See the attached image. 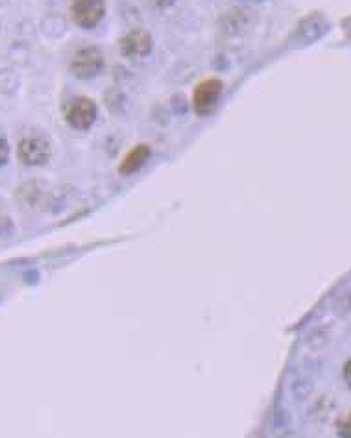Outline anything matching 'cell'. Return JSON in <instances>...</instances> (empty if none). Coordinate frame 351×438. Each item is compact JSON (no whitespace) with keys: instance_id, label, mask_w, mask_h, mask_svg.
<instances>
[{"instance_id":"7a4b0ae2","label":"cell","mask_w":351,"mask_h":438,"mask_svg":"<svg viewBox=\"0 0 351 438\" xmlns=\"http://www.w3.org/2000/svg\"><path fill=\"white\" fill-rule=\"evenodd\" d=\"M105 0H73L68 13L76 27L82 30H95L105 17Z\"/></svg>"},{"instance_id":"9a60e30c","label":"cell","mask_w":351,"mask_h":438,"mask_svg":"<svg viewBox=\"0 0 351 438\" xmlns=\"http://www.w3.org/2000/svg\"><path fill=\"white\" fill-rule=\"evenodd\" d=\"M43 2H45L47 6H58V4H61L64 0H43Z\"/></svg>"},{"instance_id":"ac0fdd59","label":"cell","mask_w":351,"mask_h":438,"mask_svg":"<svg viewBox=\"0 0 351 438\" xmlns=\"http://www.w3.org/2000/svg\"><path fill=\"white\" fill-rule=\"evenodd\" d=\"M242 2H262V0H242Z\"/></svg>"},{"instance_id":"6da1fadb","label":"cell","mask_w":351,"mask_h":438,"mask_svg":"<svg viewBox=\"0 0 351 438\" xmlns=\"http://www.w3.org/2000/svg\"><path fill=\"white\" fill-rule=\"evenodd\" d=\"M70 73L80 80L96 78L105 67L102 50L96 47H84L76 50L70 58Z\"/></svg>"},{"instance_id":"5bb4252c","label":"cell","mask_w":351,"mask_h":438,"mask_svg":"<svg viewBox=\"0 0 351 438\" xmlns=\"http://www.w3.org/2000/svg\"><path fill=\"white\" fill-rule=\"evenodd\" d=\"M11 229H13V224L8 217H0V237H6L10 235Z\"/></svg>"},{"instance_id":"5b68a950","label":"cell","mask_w":351,"mask_h":438,"mask_svg":"<svg viewBox=\"0 0 351 438\" xmlns=\"http://www.w3.org/2000/svg\"><path fill=\"white\" fill-rule=\"evenodd\" d=\"M154 39L150 36V32L142 30V28H135V30H130L126 36L121 37L119 41V52L124 56L126 59H142L147 58L148 54L152 52Z\"/></svg>"},{"instance_id":"3957f363","label":"cell","mask_w":351,"mask_h":438,"mask_svg":"<svg viewBox=\"0 0 351 438\" xmlns=\"http://www.w3.org/2000/svg\"><path fill=\"white\" fill-rule=\"evenodd\" d=\"M224 93V84L218 78H207L196 85L193 93L194 113L200 116L211 115L216 110L221 96Z\"/></svg>"},{"instance_id":"8fae6325","label":"cell","mask_w":351,"mask_h":438,"mask_svg":"<svg viewBox=\"0 0 351 438\" xmlns=\"http://www.w3.org/2000/svg\"><path fill=\"white\" fill-rule=\"evenodd\" d=\"M21 87V74L13 67L0 69V95H15Z\"/></svg>"},{"instance_id":"d6986e66","label":"cell","mask_w":351,"mask_h":438,"mask_svg":"<svg viewBox=\"0 0 351 438\" xmlns=\"http://www.w3.org/2000/svg\"><path fill=\"white\" fill-rule=\"evenodd\" d=\"M0 30H2V22H0Z\"/></svg>"},{"instance_id":"e0dca14e","label":"cell","mask_w":351,"mask_h":438,"mask_svg":"<svg viewBox=\"0 0 351 438\" xmlns=\"http://www.w3.org/2000/svg\"><path fill=\"white\" fill-rule=\"evenodd\" d=\"M156 2H161V4H172L174 0H156Z\"/></svg>"},{"instance_id":"9c48e42d","label":"cell","mask_w":351,"mask_h":438,"mask_svg":"<svg viewBox=\"0 0 351 438\" xmlns=\"http://www.w3.org/2000/svg\"><path fill=\"white\" fill-rule=\"evenodd\" d=\"M327 30H329V22L325 21L324 15L322 13H311L298 27V36L304 37L305 43H311L324 36Z\"/></svg>"},{"instance_id":"ba28073f","label":"cell","mask_w":351,"mask_h":438,"mask_svg":"<svg viewBox=\"0 0 351 438\" xmlns=\"http://www.w3.org/2000/svg\"><path fill=\"white\" fill-rule=\"evenodd\" d=\"M152 156V148L148 144H137L130 150V152L124 156V159L119 165V174L122 176H131L135 174L137 170H141L147 161Z\"/></svg>"},{"instance_id":"8992f818","label":"cell","mask_w":351,"mask_h":438,"mask_svg":"<svg viewBox=\"0 0 351 438\" xmlns=\"http://www.w3.org/2000/svg\"><path fill=\"white\" fill-rule=\"evenodd\" d=\"M17 156L28 167H43L50 161V144L43 137H22Z\"/></svg>"},{"instance_id":"7c38bea8","label":"cell","mask_w":351,"mask_h":438,"mask_svg":"<svg viewBox=\"0 0 351 438\" xmlns=\"http://www.w3.org/2000/svg\"><path fill=\"white\" fill-rule=\"evenodd\" d=\"M28 47L24 43H11L10 50H8V56L13 63L17 65H27L28 63Z\"/></svg>"},{"instance_id":"4fadbf2b","label":"cell","mask_w":351,"mask_h":438,"mask_svg":"<svg viewBox=\"0 0 351 438\" xmlns=\"http://www.w3.org/2000/svg\"><path fill=\"white\" fill-rule=\"evenodd\" d=\"M10 144L4 137H0V167H4L10 161Z\"/></svg>"},{"instance_id":"52a82bcc","label":"cell","mask_w":351,"mask_h":438,"mask_svg":"<svg viewBox=\"0 0 351 438\" xmlns=\"http://www.w3.org/2000/svg\"><path fill=\"white\" fill-rule=\"evenodd\" d=\"M257 13L250 8H233L224 15L222 22H224V30L227 33L239 36L242 32H248L250 28L255 24Z\"/></svg>"},{"instance_id":"2e32d148","label":"cell","mask_w":351,"mask_h":438,"mask_svg":"<svg viewBox=\"0 0 351 438\" xmlns=\"http://www.w3.org/2000/svg\"><path fill=\"white\" fill-rule=\"evenodd\" d=\"M8 4H10V0H0V10H2V8H6Z\"/></svg>"},{"instance_id":"277c9868","label":"cell","mask_w":351,"mask_h":438,"mask_svg":"<svg viewBox=\"0 0 351 438\" xmlns=\"http://www.w3.org/2000/svg\"><path fill=\"white\" fill-rule=\"evenodd\" d=\"M98 116V107L95 100H91L87 96H78L74 98L65 110V121L70 128L78 130V132H87L93 128Z\"/></svg>"},{"instance_id":"30bf717a","label":"cell","mask_w":351,"mask_h":438,"mask_svg":"<svg viewBox=\"0 0 351 438\" xmlns=\"http://www.w3.org/2000/svg\"><path fill=\"white\" fill-rule=\"evenodd\" d=\"M41 30L47 37L58 39V37H61L67 32V19L61 13H56V11L48 13L41 21Z\"/></svg>"}]
</instances>
